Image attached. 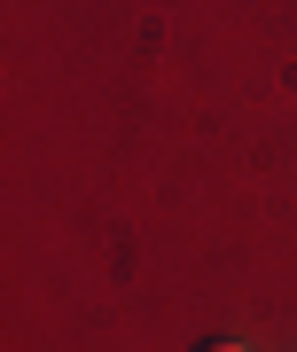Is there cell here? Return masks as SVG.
Returning <instances> with one entry per match:
<instances>
[{
  "label": "cell",
  "instance_id": "6da1fadb",
  "mask_svg": "<svg viewBox=\"0 0 297 352\" xmlns=\"http://www.w3.org/2000/svg\"><path fill=\"white\" fill-rule=\"evenodd\" d=\"M196 352H250V344H235V337H211V344H196Z\"/></svg>",
  "mask_w": 297,
  "mask_h": 352
}]
</instances>
